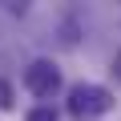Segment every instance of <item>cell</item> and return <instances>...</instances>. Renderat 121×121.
Returning a JSON list of instances; mask_svg holds the SVG:
<instances>
[{"label": "cell", "instance_id": "1", "mask_svg": "<svg viewBox=\"0 0 121 121\" xmlns=\"http://www.w3.org/2000/svg\"><path fill=\"white\" fill-rule=\"evenodd\" d=\"M69 109L73 113H109L113 109V93L101 85H77L69 93Z\"/></svg>", "mask_w": 121, "mask_h": 121}, {"label": "cell", "instance_id": "2", "mask_svg": "<svg viewBox=\"0 0 121 121\" xmlns=\"http://www.w3.org/2000/svg\"><path fill=\"white\" fill-rule=\"evenodd\" d=\"M24 85H28L36 97H52V93L60 89V73H56L52 60H32V65L24 69Z\"/></svg>", "mask_w": 121, "mask_h": 121}, {"label": "cell", "instance_id": "3", "mask_svg": "<svg viewBox=\"0 0 121 121\" xmlns=\"http://www.w3.org/2000/svg\"><path fill=\"white\" fill-rule=\"evenodd\" d=\"M28 121H56V113L40 105V109H32V113H28Z\"/></svg>", "mask_w": 121, "mask_h": 121}, {"label": "cell", "instance_id": "4", "mask_svg": "<svg viewBox=\"0 0 121 121\" xmlns=\"http://www.w3.org/2000/svg\"><path fill=\"white\" fill-rule=\"evenodd\" d=\"M8 105H12V85L0 81V109H8Z\"/></svg>", "mask_w": 121, "mask_h": 121}]
</instances>
